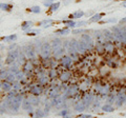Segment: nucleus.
Wrapping results in <instances>:
<instances>
[{"mask_svg":"<svg viewBox=\"0 0 126 118\" xmlns=\"http://www.w3.org/2000/svg\"><path fill=\"white\" fill-rule=\"evenodd\" d=\"M7 73L6 71H4V70H1L0 71V78H2V79H4V78H6V76H7Z\"/></svg>","mask_w":126,"mask_h":118,"instance_id":"obj_39","label":"nucleus"},{"mask_svg":"<svg viewBox=\"0 0 126 118\" xmlns=\"http://www.w3.org/2000/svg\"><path fill=\"white\" fill-rule=\"evenodd\" d=\"M30 11L33 12V13H36V14H38V13H40V12H41L40 6H33V7H31V9H30Z\"/></svg>","mask_w":126,"mask_h":118,"instance_id":"obj_37","label":"nucleus"},{"mask_svg":"<svg viewBox=\"0 0 126 118\" xmlns=\"http://www.w3.org/2000/svg\"><path fill=\"white\" fill-rule=\"evenodd\" d=\"M104 16V14H101V13H99V14H94L93 17H90V19H89V22H97V21H99V20H101V18Z\"/></svg>","mask_w":126,"mask_h":118,"instance_id":"obj_19","label":"nucleus"},{"mask_svg":"<svg viewBox=\"0 0 126 118\" xmlns=\"http://www.w3.org/2000/svg\"><path fill=\"white\" fill-rule=\"evenodd\" d=\"M85 104H84V102L83 101H78L76 104H75V111H77V112H83L84 110H85Z\"/></svg>","mask_w":126,"mask_h":118,"instance_id":"obj_11","label":"nucleus"},{"mask_svg":"<svg viewBox=\"0 0 126 118\" xmlns=\"http://www.w3.org/2000/svg\"><path fill=\"white\" fill-rule=\"evenodd\" d=\"M79 118H93L92 115H80Z\"/></svg>","mask_w":126,"mask_h":118,"instance_id":"obj_49","label":"nucleus"},{"mask_svg":"<svg viewBox=\"0 0 126 118\" xmlns=\"http://www.w3.org/2000/svg\"><path fill=\"white\" fill-rule=\"evenodd\" d=\"M74 18H80V17H83L84 16V12L83 11H76L75 13L73 14Z\"/></svg>","mask_w":126,"mask_h":118,"instance_id":"obj_29","label":"nucleus"},{"mask_svg":"<svg viewBox=\"0 0 126 118\" xmlns=\"http://www.w3.org/2000/svg\"><path fill=\"white\" fill-rule=\"evenodd\" d=\"M53 22H54L53 19H46V20H42L40 22V25H42L43 27H48V26H50V24H52Z\"/></svg>","mask_w":126,"mask_h":118,"instance_id":"obj_22","label":"nucleus"},{"mask_svg":"<svg viewBox=\"0 0 126 118\" xmlns=\"http://www.w3.org/2000/svg\"><path fill=\"white\" fill-rule=\"evenodd\" d=\"M56 34L58 35H67L69 34V30L68 29H62V30H59L56 32Z\"/></svg>","mask_w":126,"mask_h":118,"instance_id":"obj_32","label":"nucleus"},{"mask_svg":"<svg viewBox=\"0 0 126 118\" xmlns=\"http://www.w3.org/2000/svg\"><path fill=\"white\" fill-rule=\"evenodd\" d=\"M43 4H44L45 6H47V7H49L50 5L53 4V3H52V0H46V1L43 2Z\"/></svg>","mask_w":126,"mask_h":118,"instance_id":"obj_45","label":"nucleus"},{"mask_svg":"<svg viewBox=\"0 0 126 118\" xmlns=\"http://www.w3.org/2000/svg\"><path fill=\"white\" fill-rule=\"evenodd\" d=\"M44 112H45V114H48V112H49V104H46V105H45Z\"/></svg>","mask_w":126,"mask_h":118,"instance_id":"obj_47","label":"nucleus"},{"mask_svg":"<svg viewBox=\"0 0 126 118\" xmlns=\"http://www.w3.org/2000/svg\"><path fill=\"white\" fill-rule=\"evenodd\" d=\"M68 114H69V111H68V110H64V111H61L60 113H59V115L65 116V115H68Z\"/></svg>","mask_w":126,"mask_h":118,"instance_id":"obj_44","label":"nucleus"},{"mask_svg":"<svg viewBox=\"0 0 126 118\" xmlns=\"http://www.w3.org/2000/svg\"><path fill=\"white\" fill-rule=\"evenodd\" d=\"M48 75H49L50 78H55V77H56V71H55V69H52V70H50V72H49Z\"/></svg>","mask_w":126,"mask_h":118,"instance_id":"obj_42","label":"nucleus"},{"mask_svg":"<svg viewBox=\"0 0 126 118\" xmlns=\"http://www.w3.org/2000/svg\"><path fill=\"white\" fill-rule=\"evenodd\" d=\"M59 6H60V3H59V2H55V3H53V4L49 6V10L52 12H55V11H57L59 9Z\"/></svg>","mask_w":126,"mask_h":118,"instance_id":"obj_31","label":"nucleus"},{"mask_svg":"<svg viewBox=\"0 0 126 118\" xmlns=\"http://www.w3.org/2000/svg\"><path fill=\"white\" fill-rule=\"evenodd\" d=\"M17 39V36L16 35H11V36H7V37H2V40L3 41H7V42H12Z\"/></svg>","mask_w":126,"mask_h":118,"instance_id":"obj_28","label":"nucleus"},{"mask_svg":"<svg viewBox=\"0 0 126 118\" xmlns=\"http://www.w3.org/2000/svg\"><path fill=\"white\" fill-rule=\"evenodd\" d=\"M15 76H16V79H18V80H21L22 78H23V73H22V72H20V71H19V72H18L17 74H15Z\"/></svg>","mask_w":126,"mask_h":118,"instance_id":"obj_40","label":"nucleus"},{"mask_svg":"<svg viewBox=\"0 0 126 118\" xmlns=\"http://www.w3.org/2000/svg\"><path fill=\"white\" fill-rule=\"evenodd\" d=\"M10 72L11 73H13V74H17L19 72V69H18V66L17 65H12L11 68H10Z\"/></svg>","mask_w":126,"mask_h":118,"instance_id":"obj_35","label":"nucleus"},{"mask_svg":"<svg viewBox=\"0 0 126 118\" xmlns=\"http://www.w3.org/2000/svg\"><path fill=\"white\" fill-rule=\"evenodd\" d=\"M0 9L2 11H6V12H10L12 9H13V6L11 4H7V3H0Z\"/></svg>","mask_w":126,"mask_h":118,"instance_id":"obj_24","label":"nucleus"},{"mask_svg":"<svg viewBox=\"0 0 126 118\" xmlns=\"http://www.w3.org/2000/svg\"><path fill=\"white\" fill-rule=\"evenodd\" d=\"M102 33H103L104 38L108 39V40H113V38H116L115 35H113V33H111V32H110V31H108V30H104Z\"/></svg>","mask_w":126,"mask_h":118,"instance_id":"obj_15","label":"nucleus"},{"mask_svg":"<svg viewBox=\"0 0 126 118\" xmlns=\"http://www.w3.org/2000/svg\"><path fill=\"white\" fill-rule=\"evenodd\" d=\"M92 101H93V95H92V94H86L85 97H84V99H83V102H84L85 107L88 108L90 105V103H92Z\"/></svg>","mask_w":126,"mask_h":118,"instance_id":"obj_13","label":"nucleus"},{"mask_svg":"<svg viewBox=\"0 0 126 118\" xmlns=\"http://www.w3.org/2000/svg\"><path fill=\"white\" fill-rule=\"evenodd\" d=\"M14 86H15V89H19V88H20V85H19V83L14 84Z\"/></svg>","mask_w":126,"mask_h":118,"instance_id":"obj_53","label":"nucleus"},{"mask_svg":"<svg viewBox=\"0 0 126 118\" xmlns=\"http://www.w3.org/2000/svg\"><path fill=\"white\" fill-rule=\"evenodd\" d=\"M39 82H40L41 84H45L47 82V77L45 75H41L39 76Z\"/></svg>","mask_w":126,"mask_h":118,"instance_id":"obj_33","label":"nucleus"},{"mask_svg":"<svg viewBox=\"0 0 126 118\" xmlns=\"http://www.w3.org/2000/svg\"><path fill=\"white\" fill-rule=\"evenodd\" d=\"M29 100H30V102L32 103V105H35V107H38L39 103H40V99L38 98V96H35V95L30 96Z\"/></svg>","mask_w":126,"mask_h":118,"instance_id":"obj_14","label":"nucleus"},{"mask_svg":"<svg viewBox=\"0 0 126 118\" xmlns=\"http://www.w3.org/2000/svg\"><path fill=\"white\" fill-rule=\"evenodd\" d=\"M86 21H80V22H78V23H76V26H78V27H80V26H83V25H85L86 24Z\"/></svg>","mask_w":126,"mask_h":118,"instance_id":"obj_46","label":"nucleus"},{"mask_svg":"<svg viewBox=\"0 0 126 118\" xmlns=\"http://www.w3.org/2000/svg\"><path fill=\"white\" fill-rule=\"evenodd\" d=\"M1 88H2L3 91H11L12 84H11V82H9V81H3L1 83Z\"/></svg>","mask_w":126,"mask_h":118,"instance_id":"obj_21","label":"nucleus"},{"mask_svg":"<svg viewBox=\"0 0 126 118\" xmlns=\"http://www.w3.org/2000/svg\"><path fill=\"white\" fill-rule=\"evenodd\" d=\"M62 100H63V98L60 96V95H57V96H55L53 98V101H52V105H59V104H61L62 103Z\"/></svg>","mask_w":126,"mask_h":118,"instance_id":"obj_17","label":"nucleus"},{"mask_svg":"<svg viewBox=\"0 0 126 118\" xmlns=\"http://www.w3.org/2000/svg\"><path fill=\"white\" fill-rule=\"evenodd\" d=\"M63 118H70V114H68V115H65V116H63Z\"/></svg>","mask_w":126,"mask_h":118,"instance_id":"obj_54","label":"nucleus"},{"mask_svg":"<svg viewBox=\"0 0 126 118\" xmlns=\"http://www.w3.org/2000/svg\"><path fill=\"white\" fill-rule=\"evenodd\" d=\"M81 39L86 43V45H87L88 50H92L94 48V42H93L92 38H90V36H89L88 34H82Z\"/></svg>","mask_w":126,"mask_h":118,"instance_id":"obj_5","label":"nucleus"},{"mask_svg":"<svg viewBox=\"0 0 126 118\" xmlns=\"http://www.w3.org/2000/svg\"><path fill=\"white\" fill-rule=\"evenodd\" d=\"M40 33V31L39 30H29V31H26V35H37Z\"/></svg>","mask_w":126,"mask_h":118,"instance_id":"obj_34","label":"nucleus"},{"mask_svg":"<svg viewBox=\"0 0 126 118\" xmlns=\"http://www.w3.org/2000/svg\"><path fill=\"white\" fill-rule=\"evenodd\" d=\"M41 54L44 58H47L50 54V44L48 42H44L41 45Z\"/></svg>","mask_w":126,"mask_h":118,"instance_id":"obj_4","label":"nucleus"},{"mask_svg":"<svg viewBox=\"0 0 126 118\" xmlns=\"http://www.w3.org/2000/svg\"><path fill=\"white\" fill-rule=\"evenodd\" d=\"M117 20H116V19L115 18H111V19H108V20H105L104 22H116Z\"/></svg>","mask_w":126,"mask_h":118,"instance_id":"obj_50","label":"nucleus"},{"mask_svg":"<svg viewBox=\"0 0 126 118\" xmlns=\"http://www.w3.org/2000/svg\"><path fill=\"white\" fill-rule=\"evenodd\" d=\"M69 2H72V0H64V1H63V4H68Z\"/></svg>","mask_w":126,"mask_h":118,"instance_id":"obj_51","label":"nucleus"},{"mask_svg":"<svg viewBox=\"0 0 126 118\" xmlns=\"http://www.w3.org/2000/svg\"><path fill=\"white\" fill-rule=\"evenodd\" d=\"M70 76H72V74H70L69 72H63L60 75V80L62 82H65V81H67L69 79Z\"/></svg>","mask_w":126,"mask_h":118,"instance_id":"obj_20","label":"nucleus"},{"mask_svg":"<svg viewBox=\"0 0 126 118\" xmlns=\"http://www.w3.org/2000/svg\"><path fill=\"white\" fill-rule=\"evenodd\" d=\"M115 100H116V97L113 96V95H110V97L107 99V101H108V103H109V104H110V103H112V102L115 101Z\"/></svg>","mask_w":126,"mask_h":118,"instance_id":"obj_43","label":"nucleus"},{"mask_svg":"<svg viewBox=\"0 0 126 118\" xmlns=\"http://www.w3.org/2000/svg\"><path fill=\"white\" fill-rule=\"evenodd\" d=\"M31 93L35 96H39L42 93V89L40 85H34L31 88Z\"/></svg>","mask_w":126,"mask_h":118,"instance_id":"obj_8","label":"nucleus"},{"mask_svg":"<svg viewBox=\"0 0 126 118\" xmlns=\"http://www.w3.org/2000/svg\"><path fill=\"white\" fill-rule=\"evenodd\" d=\"M63 23H66V24H68L69 27L76 26V23H75L74 21H72V20H64V21H63Z\"/></svg>","mask_w":126,"mask_h":118,"instance_id":"obj_38","label":"nucleus"},{"mask_svg":"<svg viewBox=\"0 0 126 118\" xmlns=\"http://www.w3.org/2000/svg\"><path fill=\"white\" fill-rule=\"evenodd\" d=\"M15 59H17V58H16V56L14 55V53L11 51V52L9 53V55H7V58H6V60H5V63H7V64L13 63V62L15 61Z\"/></svg>","mask_w":126,"mask_h":118,"instance_id":"obj_18","label":"nucleus"},{"mask_svg":"<svg viewBox=\"0 0 126 118\" xmlns=\"http://www.w3.org/2000/svg\"><path fill=\"white\" fill-rule=\"evenodd\" d=\"M111 31L117 40H119L120 42H123L124 40V36H123V32H122V27L120 26H112L111 27Z\"/></svg>","mask_w":126,"mask_h":118,"instance_id":"obj_1","label":"nucleus"},{"mask_svg":"<svg viewBox=\"0 0 126 118\" xmlns=\"http://www.w3.org/2000/svg\"><path fill=\"white\" fill-rule=\"evenodd\" d=\"M104 49L105 51H107L108 53H112L115 51V46H113V43L111 41H107L104 43Z\"/></svg>","mask_w":126,"mask_h":118,"instance_id":"obj_12","label":"nucleus"},{"mask_svg":"<svg viewBox=\"0 0 126 118\" xmlns=\"http://www.w3.org/2000/svg\"><path fill=\"white\" fill-rule=\"evenodd\" d=\"M122 5H123L124 7H126V1H124L123 3H122Z\"/></svg>","mask_w":126,"mask_h":118,"instance_id":"obj_55","label":"nucleus"},{"mask_svg":"<svg viewBox=\"0 0 126 118\" xmlns=\"http://www.w3.org/2000/svg\"><path fill=\"white\" fill-rule=\"evenodd\" d=\"M79 91V85L78 84H73L72 86H69L68 90L65 92V95L64 98H68V97H73L75 96Z\"/></svg>","mask_w":126,"mask_h":118,"instance_id":"obj_3","label":"nucleus"},{"mask_svg":"<svg viewBox=\"0 0 126 118\" xmlns=\"http://www.w3.org/2000/svg\"><path fill=\"white\" fill-rule=\"evenodd\" d=\"M61 44H62V41H61L59 38L54 39V40H53V43H52L53 49H57V48H59V46H61Z\"/></svg>","mask_w":126,"mask_h":118,"instance_id":"obj_26","label":"nucleus"},{"mask_svg":"<svg viewBox=\"0 0 126 118\" xmlns=\"http://www.w3.org/2000/svg\"><path fill=\"white\" fill-rule=\"evenodd\" d=\"M24 53L26 54V56L29 58H34L35 57V52H34V49L32 46L27 45L24 48Z\"/></svg>","mask_w":126,"mask_h":118,"instance_id":"obj_9","label":"nucleus"},{"mask_svg":"<svg viewBox=\"0 0 126 118\" xmlns=\"http://www.w3.org/2000/svg\"><path fill=\"white\" fill-rule=\"evenodd\" d=\"M53 54H54V56L56 57V58L61 57L62 55L64 54V48H62V46H59V48H57V49H54Z\"/></svg>","mask_w":126,"mask_h":118,"instance_id":"obj_10","label":"nucleus"},{"mask_svg":"<svg viewBox=\"0 0 126 118\" xmlns=\"http://www.w3.org/2000/svg\"><path fill=\"white\" fill-rule=\"evenodd\" d=\"M61 62H62V65L64 66L65 69H70V66L73 64V59L68 57V56H63L61 58Z\"/></svg>","mask_w":126,"mask_h":118,"instance_id":"obj_7","label":"nucleus"},{"mask_svg":"<svg viewBox=\"0 0 126 118\" xmlns=\"http://www.w3.org/2000/svg\"><path fill=\"white\" fill-rule=\"evenodd\" d=\"M21 101H22V97H21L20 94H18V95L16 96L15 98L12 99L11 109L14 110V111H17V110L19 109V107H20V104H21Z\"/></svg>","mask_w":126,"mask_h":118,"instance_id":"obj_2","label":"nucleus"},{"mask_svg":"<svg viewBox=\"0 0 126 118\" xmlns=\"http://www.w3.org/2000/svg\"><path fill=\"white\" fill-rule=\"evenodd\" d=\"M45 116V112H43L42 110H36V117H44Z\"/></svg>","mask_w":126,"mask_h":118,"instance_id":"obj_36","label":"nucleus"},{"mask_svg":"<svg viewBox=\"0 0 126 118\" xmlns=\"http://www.w3.org/2000/svg\"><path fill=\"white\" fill-rule=\"evenodd\" d=\"M79 33H84V31L83 30H76L73 32V34H79Z\"/></svg>","mask_w":126,"mask_h":118,"instance_id":"obj_48","label":"nucleus"},{"mask_svg":"<svg viewBox=\"0 0 126 118\" xmlns=\"http://www.w3.org/2000/svg\"><path fill=\"white\" fill-rule=\"evenodd\" d=\"M109 1H112V0H109Z\"/></svg>","mask_w":126,"mask_h":118,"instance_id":"obj_57","label":"nucleus"},{"mask_svg":"<svg viewBox=\"0 0 126 118\" xmlns=\"http://www.w3.org/2000/svg\"><path fill=\"white\" fill-rule=\"evenodd\" d=\"M6 81H9V82H11V83H13V82L16 80V76H15V74H13V73H9L7 74V76H6Z\"/></svg>","mask_w":126,"mask_h":118,"instance_id":"obj_27","label":"nucleus"},{"mask_svg":"<svg viewBox=\"0 0 126 118\" xmlns=\"http://www.w3.org/2000/svg\"><path fill=\"white\" fill-rule=\"evenodd\" d=\"M120 23H121V24H122V23H126V17L125 18H122L121 20H120Z\"/></svg>","mask_w":126,"mask_h":118,"instance_id":"obj_52","label":"nucleus"},{"mask_svg":"<svg viewBox=\"0 0 126 118\" xmlns=\"http://www.w3.org/2000/svg\"><path fill=\"white\" fill-rule=\"evenodd\" d=\"M22 108L23 110H25L27 112H32V103L30 102V100H23L22 101Z\"/></svg>","mask_w":126,"mask_h":118,"instance_id":"obj_16","label":"nucleus"},{"mask_svg":"<svg viewBox=\"0 0 126 118\" xmlns=\"http://www.w3.org/2000/svg\"><path fill=\"white\" fill-rule=\"evenodd\" d=\"M52 1H53V0H52Z\"/></svg>","mask_w":126,"mask_h":118,"instance_id":"obj_58","label":"nucleus"},{"mask_svg":"<svg viewBox=\"0 0 126 118\" xmlns=\"http://www.w3.org/2000/svg\"><path fill=\"white\" fill-rule=\"evenodd\" d=\"M32 25H33V22H32V21H25V22H23L21 24V29L23 31L30 30V27H32Z\"/></svg>","mask_w":126,"mask_h":118,"instance_id":"obj_23","label":"nucleus"},{"mask_svg":"<svg viewBox=\"0 0 126 118\" xmlns=\"http://www.w3.org/2000/svg\"><path fill=\"white\" fill-rule=\"evenodd\" d=\"M122 32H123V36H124L123 43H125V44H126V25L122 26Z\"/></svg>","mask_w":126,"mask_h":118,"instance_id":"obj_41","label":"nucleus"},{"mask_svg":"<svg viewBox=\"0 0 126 118\" xmlns=\"http://www.w3.org/2000/svg\"><path fill=\"white\" fill-rule=\"evenodd\" d=\"M23 68H24V71L29 72V71H31L32 69L34 68V65H33V63H32L30 60H27V61H25V63L23 64Z\"/></svg>","mask_w":126,"mask_h":118,"instance_id":"obj_25","label":"nucleus"},{"mask_svg":"<svg viewBox=\"0 0 126 118\" xmlns=\"http://www.w3.org/2000/svg\"><path fill=\"white\" fill-rule=\"evenodd\" d=\"M102 110H103L104 112H112L113 111V108L110 104H104L103 107H102Z\"/></svg>","mask_w":126,"mask_h":118,"instance_id":"obj_30","label":"nucleus"},{"mask_svg":"<svg viewBox=\"0 0 126 118\" xmlns=\"http://www.w3.org/2000/svg\"><path fill=\"white\" fill-rule=\"evenodd\" d=\"M0 60H1V56H0Z\"/></svg>","mask_w":126,"mask_h":118,"instance_id":"obj_56","label":"nucleus"},{"mask_svg":"<svg viewBox=\"0 0 126 118\" xmlns=\"http://www.w3.org/2000/svg\"><path fill=\"white\" fill-rule=\"evenodd\" d=\"M116 103H117V107H122L124 104V102L126 101V93L121 92L117 95V99H116Z\"/></svg>","mask_w":126,"mask_h":118,"instance_id":"obj_6","label":"nucleus"}]
</instances>
